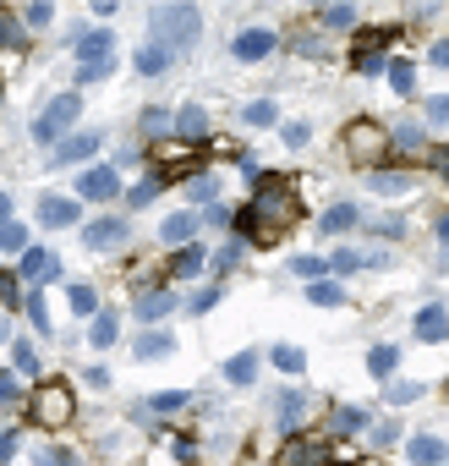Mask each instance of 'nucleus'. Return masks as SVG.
I'll return each mask as SVG.
<instances>
[{
    "instance_id": "32",
    "label": "nucleus",
    "mask_w": 449,
    "mask_h": 466,
    "mask_svg": "<svg viewBox=\"0 0 449 466\" xmlns=\"http://www.w3.org/2000/svg\"><path fill=\"white\" fill-rule=\"evenodd\" d=\"M12 362H17L22 379H34V373H39V351L28 346V340H12Z\"/></svg>"
},
{
    "instance_id": "30",
    "label": "nucleus",
    "mask_w": 449,
    "mask_h": 466,
    "mask_svg": "<svg viewBox=\"0 0 449 466\" xmlns=\"http://www.w3.org/2000/svg\"><path fill=\"white\" fill-rule=\"evenodd\" d=\"M373 423V412H362V407H340L335 412V433H362Z\"/></svg>"
},
{
    "instance_id": "25",
    "label": "nucleus",
    "mask_w": 449,
    "mask_h": 466,
    "mask_svg": "<svg viewBox=\"0 0 449 466\" xmlns=\"http://www.w3.org/2000/svg\"><path fill=\"white\" fill-rule=\"evenodd\" d=\"M170 351H176V335H159L154 329V335L138 340V362H159V357H170Z\"/></svg>"
},
{
    "instance_id": "43",
    "label": "nucleus",
    "mask_w": 449,
    "mask_h": 466,
    "mask_svg": "<svg viewBox=\"0 0 449 466\" xmlns=\"http://www.w3.org/2000/svg\"><path fill=\"white\" fill-rule=\"evenodd\" d=\"M165 193V176H143L138 186H132V203H148V198H159Z\"/></svg>"
},
{
    "instance_id": "23",
    "label": "nucleus",
    "mask_w": 449,
    "mask_h": 466,
    "mask_svg": "<svg viewBox=\"0 0 449 466\" xmlns=\"http://www.w3.org/2000/svg\"><path fill=\"white\" fill-rule=\"evenodd\" d=\"M224 379H231L236 390H247L252 379H258V351H236L231 362H224Z\"/></svg>"
},
{
    "instance_id": "3",
    "label": "nucleus",
    "mask_w": 449,
    "mask_h": 466,
    "mask_svg": "<svg viewBox=\"0 0 449 466\" xmlns=\"http://www.w3.org/2000/svg\"><path fill=\"white\" fill-rule=\"evenodd\" d=\"M83 115V99L77 93H55V99L44 105V115L34 121V143H67V132H72V121Z\"/></svg>"
},
{
    "instance_id": "63",
    "label": "nucleus",
    "mask_w": 449,
    "mask_h": 466,
    "mask_svg": "<svg viewBox=\"0 0 449 466\" xmlns=\"http://www.w3.org/2000/svg\"><path fill=\"white\" fill-rule=\"evenodd\" d=\"M438 236H444V241H449V214H444V220H438Z\"/></svg>"
},
{
    "instance_id": "27",
    "label": "nucleus",
    "mask_w": 449,
    "mask_h": 466,
    "mask_svg": "<svg viewBox=\"0 0 449 466\" xmlns=\"http://www.w3.org/2000/svg\"><path fill=\"white\" fill-rule=\"evenodd\" d=\"M307 302H312V307H340L345 291L335 286V280H307Z\"/></svg>"
},
{
    "instance_id": "14",
    "label": "nucleus",
    "mask_w": 449,
    "mask_h": 466,
    "mask_svg": "<svg viewBox=\"0 0 449 466\" xmlns=\"http://www.w3.org/2000/svg\"><path fill=\"white\" fill-rule=\"evenodd\" d=\"M186 407H192L186 390H159V395L138 400V417H143V412H148V417H170V412H186Z\"/></svg>"
},
{
    "instance_id": "45",
    "label": "nucleus",
    "mask_w": 449,
    "mask_h": 466,
    "mask_svg": "<svg viewBox=\"0 0 449 466\" xmlns=\"http://www.w3.org/2000/svg\"><path fill=\"white\" fill-rule=\"evenodd\" d=\"M170 455H176L181 466H198V445H192L186 433H176V439H170Z\"/></svg>"
},
{
    "instance_id": "49",
    "label": "nucleus",
    "mask_w": 449,
    "mask_h": 466,
    "mask_svg": "<svg viewBox=\"0 0 449 466\" xmlns=\"http://www.w3.org/2000/svg\"><path fill=\"white\" fill-rule=\"evenodd\" d=\"M39 466H83V461H77L72 450H55V445H50V450H39Z\"/></svg>"
},
{
    "instance_id": "12",
    "label": "nucleus",
    "mask_w": 449,
    "mask_h": 466,
    "mask_svg": "<svg viewBox=\"0 0 449 466\" xmlns=\"http://www.w3.org/2000/svg\"><path fill=\"white\" fill-rule=\"evenodd\" d=\"M77 193H83V198H99V203H110V198H121V176H115V170H83Z\"/></svg>"
},
{
    "instance_id": "57",
    "label": "nucleus",
    "mask_w": 449,
    "mask_h": 466,
    "mask_svg": "<svg viewBox=\"0 0 449 466\" xmlns=\"http://www.w3.org/2000/svg\"><path fill=\"white\" fill-rule=\"evenodd\" d=\"M335 269H340V274H351V269H362V253H351V247H345V253H335Z\"/></svg>"
},
{
    "instance_id": "4",
    "label": "nucleus",
    "mask_w": 449,
    "mask_h": 466,
    "mask_svg": "<svg viewBox=\"0 0 449 466\" xmlns=\"http://www.w3.org/2000/svg\"><path fill=\"white\" fill-rule=\"evenodd\" d=\"M72 412H77V400H72L67 384H39V390H34V423H44V428H67Z\"/></svg>"
},
{
    "instance_id": "40",
    "label": "nucleus",
    "mask_w": 449,
    "mask_h": 466,
    "mask_svg": "<svg viewBox=\"0 0 449 466\" xmlns=\"http://www.w3.org/2000/svg\"><path fill=\"white\" fill-rule=\"evenodd\" d=\"M22 307H28V319H34V329H39V335H50V307H44V296H39V291H28V302H22Z\"/></svg>"
},
{
    "instance_id": "8",
    "label": "nucleus",
    "mask_w": 449,
    "mask_h": 466,
    "mask_svg": "<svg viewBox=\"0 0 449 466\" xmlns=\"http://www.w3.org/2000/svg\"><path fill=\"white\" fill-rule=\"evenodd\" d=\"M132 313H138L143 324H159V319H170V313H176V291H165V286H148V291H138Z\"/></svg>"
},
{
    "instance_id": "60",
    "label": "nucleus",
    "mask_w": 449,
    "mask_h": 466,
    "mask_svg": "<svg viewBox=\"0 0 449 466\" xmlns=\"http://www.w3.org/2000/svg\"><path fill=\"white\" fill-rule=\"evenodd\" d=\"M0 225H12V198L0 193Z\"/></svg>"
},
{
    "instance_id": "29",
    "label": "nucleus",
    "mask_w": 449,
    "mask_h": 466,
    "mask_svg": "<svg viewBox=\"0 0 449 466\" xmlns=\"http://www.w3.org/2000/svg\"><path fill=\"white\" fill-rule=\"evenodd\" d=\"M390 88L400 93V99H411V93H416V72H411V60H390Z\"/></svg>"
},
{
    "instance_id": "46",
    "label": "nucleus",
    "mask_w": 449,
    "mask_h": 466,
    "mask_svg": "<svg viewBox=\"0 0 449 466\" xmlns=\"http://www.w3.org/2000/svg\"><path fill=\"white\" fill-rule=\"evenodd\" d=\"M428 121L433 127H449V93H433L428 99Z\"/></svg>"
},
{
    "instance_id": "18",
    "label": "nucleus",
    "mask_w": 449,
    "mask_h": 466,
    "mask_svg": "<svg viewBox=\"0 0 449 466\" xmlns=\"http://www.w3.org/2000/svg\"><path fill=\"white\" fill-rule=\"evenodd\" d=\"M367 193H378V198H406V193H411V176H406V170H367Z\"/></svg>"
},
{
    "instance_id": "17",
    "label": "nucleus",
    "mask_w": 449,
    "mask_h": 466,
    "mask_svg": "<svg viewBox=\"0 0 449 466\" xmlns=\"http://www.w3.org/2000/svg\"><path fill=\"white\" fill-rule=\"evenodd\" d=\"M55 274H60V264L44 253V247H28L22 264H17V280H55Z\"/></svg>"
},
{
    "instance_id": "5",
    "label": "nucleus",
    "mask_w": 449,
    "mask_h": 466,
    "mask_svg": "<svg viewBox=\"0 0 449 466\" xmlns=\"http://www.w3.org/2000/svg\"><path fill=\"white\" fill-rule=\"evenodd\" d=\"M132 241V225L121 220V214H99V220H88L83 225V247L88 253H115V247Z\"/></svg>"
},
{
    "instance_id": "33",
    "label": "nucleus",
    "mask_w": 449,
    "mask_h": 466,
    "mask_svg": "<svg viewBox=\"0 0 449 466\" xmlns=\"http://www.w3.org/2000/svg\"><path fill=\"white\" fill-rule=\"evenodd\" d=\"M274 115H280V110H274V99H252V105L241 110L247 127H274Z\"/></svg>"
},
{
    "instance_id": "1",
    "label": "nucleus",
    "mask_w": 449,
    "mask_h": 466,
    "mask_svg": "<svg viewBox=\"0 0 449 466\" xmlns=\"http://www.w3.org/2000/svg\"><path fill=\"white\" fill-rule=\"evenodd\" d=\"M302 220V203H296V193L285 186L280 176H269V181H258V193H252V203H241V214H236V231H241V241H274V236H285Z\"/></svg>"
},
{
    "instance_id": "31",
    "label": "nucleus",
    "mask_w": 449,
    "mask_h": 466,
    "mask_svg": "<svg viewBox=\"0 0 449 466\" xmlns=\"http://www.w3.org/2000/svg\"><path fill=\"white\" fill-rule=\"evenodd\" d=\"M367 367H373V379H390V373L400 367V351H395V346H373Z\"/></svg>"
},
{
    "instance_id": "28",
    "label": "nucleus",
    "mask_w": 449,
    "mask_h": 466,
    "mask_svg": "<svg viewBox=\"0 0 449 466\" xmlns=\"http://www.w3.org/2000/svg\"><path fill=\"white\" fill-rule=\"evenodd\" d=\"M138 127H143L148 138H165V132L176 127V121H170V110H159V105H148V110L138 115Z\"/></svg>"
},
{
    "instance_id": "6",
    "label": "nucleus",
    "mask_w": 449,
    "mask_h": 466,
    "mask_svg": "<svg viewBox=\"0 0 449 466\" xmlns=\"http://www.w3.org/2000/svg\"><path fill=\"white\" fill-rule=\"evenodd\" d=\"M390 132H383V127H373V121H357V127H351L345 132V154H351V160H362V165H373V160H383V154H390Z\"/></svg>"
},
{
    "instance_id": "52",
    "label": "nucleus",
    "mask_w": 449,
    "mask_h": 466,
    "mask_svg": "<svg viewBox=\"0 0 449 466\" xmlns=\"http://www.w3.org/2000/svg\"><path fill=\"white\" fill-rule=\"evenodd\" d=\"M373 231L378 236H406V220H400V214H383V220H373Z\"/></svg>"
},
{
    "instance_id": "56",
    "label": "nucleus",
    "mask_w": 449,
    "mask_h": 466,
    "mask_svg": "<svg viewBox=\"0 0 449 466\" xmlns=\"http://www.w3.org/2000/svg\"><path fill=\"white\" fill-rule=\"evenodd\" d=\"M395 143H400V148H422V127H400Z\"/></svg>"
},
{
    "instance_id": "54",
    "label": "nucleus",
    "mask_w": 449,
    "mask_h": 466,
    "mask_svg": "<svg viewBox=\"0 0 449 466\" xmlns=\"http://www.w3.org/2000/svg\"><path fill=\"white\" fill-rule=\"evenodd\" d=\"M17 395H22V379H12V373H0V407H12Z\"/></svg>"
},
{
    "instance_id": "37",
    "label": "nucleus",
    "mask_w": 449,
    "mask_h": 466,
    "mask_svg": "<svg viewBox=\"0 0 449 466\" xmlns=\"http://www.w3.org/2000/svg\"><path fill=\"white\" fill-rule=\"evenodd\" d=\"M0 253H28V225H0Z\"/></svg>"
},
{
    "instance_id": "21",
    "label": "nucleus",
    "mask_w": 449,
    "mask_h": 466,
    "mask_svg": "<svg viewBox=\"0 0 449 466\" xmlns=\"http://www.w3.org/2000/svg\"><path fill=\"white\" fill-rule=\"evenodd\" d=\"M192 236H198V214H186V209H181V214H170V220L159 225V241H170V247H181V241L192 247Z\"/></svg>"
},
{
    "instance_id": "44",
    "label": "nucleus",
    "mask_w": 449,
    "mask_h": 466,
    "mask_svg": "<svg viewBox=\"0 0 449 466\" xmlns=\"http://www.w3.org/2000/svg\"><path fill=\"white\" fill-rule=\"evenodd\" d=\"M170 264H176V274H198V269H203V253H198V247H181Z\"/></svg>"
},
{
    "instance_id": "53",
    "label": "nucleus",
    "mask_w": 449,
    "mask_h": 466,
    "mask_svg": "<svg viewBox=\"0 0 449 466\" xmlns=\"http://www.w3.org/2000/svg\"><path fill=\"white\" fill-rule=\"evenodd\" d=\"M214 302H219V286H203V291H198V296H192L186 307H192V313H209V307H214Z\"/></svg>"
},
{
    "instance_id": "62",
    "label": "nucleus",
    "mask_w": 449,
    "mask_h": 466,
    "mask_svg": "<svg viewBox=\"0 0 449 466\" xmlns=\"http://www.w3.org/2000/svg\"><path fill=\"white\" fill-rule=\"evenodd\" d=\"M0 340H12V319H0Z\"/></svg>"
},
{
    "instance_id": "59",
    "label": "nucleus",
    "mask_w": 449,
    "mask_h": 466,
    "mask_svg": "<svg viewBox=\"0 0 449 466\" xmlns=\"http://www.w3.org/2000/svg\"><path fill=\"white\" fill-rule=\"evenodd\" d=\"M428 60H433V67H444V72H449V39H438V44L428 50Z\"/></svg>"
},
{
    "instance_id": "35",
    "label": "nucleus",
    "mask_w": 449,
    "mask_h": 466,
    "mask_svg": "<svg viewBox=\"0 0 449 466\" xmlns=\"http://www.w3.org/2000/svg\"><path fill=\"white\" fill-rule=\"evenodd\" d=\"M214 193H219L214 176H192V181H186V203H214Z\"/></svg>"
},
{
    "instance_id": "38",
    "label": "nucleus",
    "mask_w": 449,
    "mask_h": 466,
    "mask_svg": "<svg viewBox=\"0 0 449 466\" xmlns=\"http://www.w3.org/2000/svg\"><path fill=\"white\" fill-rule=\"evenodd\" d=\"M318 22L324 28H351L357 22V6H318Z\"/></svg>"
},
{
    "instance_id": "13",
    "label": "nucleus",
    "mask_w": 449,
    "mask_h": 466,
    "mask_svg": "<svg viewBox=\"0 0 449 466\" xmlns=\"http://www.w3.org/2000/svg\"><path fill=\"white\" fill-rule=\"evenodd\" d=\"M170 60H176L170 44H159V39L138 44V72H143V77H165V72H170Z\"/></svg>"
},
{
    "instance_id": "61",
    "label": "nucleus",
    "mask_w": 449,
    "mask_h": 466,
    "mask_svg": "<svg viewBox=\"0 0 449 466\" xmlns=\"http://www.w3.org/2000/svg\"><path fill=\"white\" fill-rule=\"evenodd\" d=\"M433 170H449V148H438V154H433Z\"/></svg>"
},
{
    "instance_id": "48",
    "label": "nucleus",
    "mask_w": 449,
    "mask_h": 466,
    "mask_svg": "<svg viewBox=\"0 0 449 466\" xmlns=\"http://www.w3.org/2000/svg\"><path fill=\"white\" fill-rule=\"evenodd\" d=\"M0 302H6V307L22 302V280H17V274H0Z\"/></svg>"
},
{
    "instance_id": "26",
    "label": "nucleus",
    "mask_w": 449,
    "mask_h": 466,
    "mask_svg": "<svg viewBox=\"0 0 449 466\" xmlns=\"http://www.w3.org/2000/svg\"><path fill=\"white\" fill-rule=\"evenodd\" d=\"M176 132H181V138H203V132H209V115H203L198 105H181V110H176Z\"/></svg>"
},
{
    "instance_id": "16",
    "label": "nucleus",
    "mask_w": 449,
    "mask_h": 466,
    "mask_svg": "<svg viewBox=\"0 0 449 466\" xmlns=\"http://www.w3.org/2000/svg\"><path fill=\"white\" fill-rule=\"evenodd\" d=\"M72 44H77V55H83V67H93V60H110L115 34H110V28H93V34H77Z\"/></svg>"
},
{
    "instance_id": "22",
    "label": "nucleus",
    "mask_w": 449,
    "mask_h": 466,
    "mask_svg": "<svg viewBox=\"0 0 449 466\" xmlns=\"http://www.w3.org/2000/svg\"><path fill=\"white\" fill-rule=\"evenodd\" d=\"M307 407H312V400H307L302 390H285V395H280V428H285V433H296L302 417H307Z\"/></svg>"
},
{
    "instance_id": "36",
    "label": "nucleus",
    "mask_w": 449,
    "mask_h": 466,
    "mask_svg": "<svg viewBox=\"0 0 449 466\" xmlns=\"http://www.w3.org/2000/svg\"><path fill=\"white\" fill-rule=\"evenodd\" d=\"M22 17H6V12H0V50H22Z\"/></svg>"
},
{
    "instance_id": "34",
    "label": "nucleus",
    "mask_w": 449,
    "mask_h": 466,
    "mask_svg": "<svg viewBox=\"0 0 449 466\" xmlns=\"http://www.w3.org/2000/svg\"><path fill=\"white\" fill-rule=\"evenodd\" d=\"M67 302H72V313H83V319L99 313V296H93V286H72V291H67Z\"/></svg>"
},
{
    "instance_id": "39",
    "label": "nucleus",
    "mask_w": 449,
    "mask_h": 466,
    "mask_svg": "<svg viewBox=\"0 0 449 466\" xmlns=\"http://www.w3.org/2000/svg\"><path fill=\"white\" fill-rule=\"evenodd\" d=\"M274 367H280V373H302V367H307L302 346H274Z\"/></svg>"
},
{
    "instance_id": "50",
    "label": "nucleus",
    "mask_w": 449,
    "mask_h": 466,
    "mask_svg": "<svg viewBox=\"0 0 449 466\" xmlns=\"http://www.w3.org/2000/svg\"><path fill=\"white\" fill-rule=\"evenodd\" d=\"M280 132H285V143H291V148H302V143L312 138V127H307V121H285Z\"/></svg>"
},
{
    "instance_id": "2",
    "label": "nucleus",
    "mask_w": 449,
    "mask_h": 466,
    "mask_svg": "<svg viewBox=\"0 0 449 466\" xmlns=\"http://www.w3.org/2000/svg\"><path fill=\"white\" fill-rule=\"evenodd\" d=\"M148 22H154L159 44L181 50V44H192V39H198V28H203V12H198V6H148Z\"/></svg>"
},
{
    "instance_id": "47",
    "label": "nucleus",
    "mask_w": 449,
    "mask_h": 466,
    "mask_svg": "<svg viewBox=\"0 0 449 466\" xmlns=\"http://www.w3.org/2000/svg\"><path fill=\"white\" fill-rule=\"evenodd\" d=\"M236 264H241V241H224L214 253V269H236Z\"/></svg>"
},
{
    "instance_id": "55",
    "label": "nucleus",
    "mask_w": 449,
    "mask_h": 466,
    "mask_svg": "<svg viewBox=\"0 0 449 466\" xmlns=\"http://www.w3.org/2000/svg\"><path fill=\"white\" fill-rule=\"evenodd\" d=\"M291 269H296V274H307V280H324V264L307 258V253H302V258H291Z\"/></svg>"
},
{
    "instance_id": "51",
    "label": "nucleus",
    "mask_w": 449,
    "mask_h": 466,
    "mask_svg": "<svg viewBox=\"0 0 449 466\" xmlns=\"http://www.w3.org/2000/svg\"><path fill=\"white\" fill-rule=\"evenodd\" d=\"M115 67L110 60H93V67H77V83H99V77H110Z\"/></svg>"
},
{
    "instance_id": "7",
    "label": "nucleus",
    "mask_w": 449,
    "mask_h": 466,
    "mask_svg": "<svg viewBox=\"0 0 449 466\" xmlns=\"http://www.w3.org/2000/svg\"><path fill=\"white\" fill-rule=\"evenodd\" d=\"M411 335H416V340H428V346L449 340V307H444V302H428L422 313L411 319Z\"/></svg>"
},
{
    "instance_id": "20",
    "label": "nucleus",
    "mask_w": 449,
    "mask_h": 466,
    "mask_svg": "<svg viewBox=\"0 0 449 466\" xmlns=\"http://www.w3.org/2000/svg\"><path fill=\"white\" fill-rule=\"evenodd\" d=\"M357 220H362V209H357V203H335V209L318 214V231H324V236H340V231H351Z\"/></svg>"
},
{
    "instance_id": "11",
    "label": "nucleus",
    "mask_w": 449,
    "mask_h": 466,
    "mask_svg": "<svg viewBox=\"0 0 449 466\" xmlns=\"http://www.w3.org/2000/svg\"><path fill=\"white\" fill-rule=\"evenodd\" d=\"M280 466H329V450L318 439H291L280 450Z\"/></svg>"
},
{
    "instance_id": "10",
    "label": "nucleus",
    "mask_w": 449,
    "mask_h": 466,
    "mask_svg": "<svg viewBox=\"0 0 449 466\" xmlns=\"http://www.w3.org/2000/svg\"><path fill=\"white\" fill-rule=\"evenodd\" d=\"M99 143H105V132H77V138H67V143H55L50 165H83L88 154H99Z\"/></svg>"
},
{
    "instance_id": "58",
    "label": "nucleus",
    "mask_w": 449,
    "mask_h": 466,
    "mask_svg": "<svg viewBox=\"0 0 449 466\" xmlns=\"http://www.w3.org/2000/svg\"><path fill=\"white\" fill-rule=\"evenodd\" d=\"M12 455H17V433H12V428H6V433H0V466H6V461H12Z\"/></svg>"
},
{
    "instance_id": "41",
    "label": "nucleus",
    "mask_w": 449,
    "mask_h": 466,
    "mask_svg": "<svg viewBox=\"0 0 449 466\" xmlns=\"http://www.w3.org/2000/svg\"><path fill=\"white\" fill-rule=\"evenodd\" d=\"M17 17H22V28H44V22H55V6H44V0H34V6H22Z\"/></svg>"
},
{
    "instance_id": "15",
    "label": "nucleus",
    "mask_w": 449,
    "mask_h": 466,
    "mask_svg": "<svg viewBox=\"0 0 449 466\" xmlns=\"http://www.w3.org/2000/svg\"><path fill=\"white\" fill-rule=\"evenodd\" d=\"M406 461L411 466H438V461H449V445L433 439V433H416V439L406 445Z\"/></svg>"
},
{
    "instance_id": "24",
    "label": "nucleus",
    "mask_w": 449,
    "mask_h": 466,
    "mask_svg": "<svg viewBox=\"0 0 449 466\" xmlns=\"http://www.w3.org/2000/svg\"><path fill=\"white\" fill-rule=\"evenodd\" d=\"M115 329H121V324H115V313H110V307H99V313H93V324H88V340L105 351V346H115V340H121Z\"/></svg>"
},
{
    "instance_id": "9",
    "label": "nucleus",
    "mask_w": 449,
    "mask_h": 466,
    "mask_svg": "<svg viewBox=\"0 0 449 466\" xmlns=\"http://www.w3.org/2000/svg\"><path fill=\"white\" fill-rule=\"evenodd\" d=\"M231 55L247 60V67H252V60H264V55H274V28H247V34H236Z\"/></svg>"
},
{
    "instance_id": "42",
    "label": "nucleus",
    "mask_w": 449,
    "mask_h": 466,
    "mask_svg": "<svg viewBox=\"0 0 449 466\" xmlns=\"http://www.w3.org/2000/svg\"><path fill=\"white\" fill-rule=\"evenodd\" d=\"M416 395H422V384H416V379H395V384H390V407H406V400H416Z\"/></svg>"
},
{
    "instance_id": "19",
    "label": "nucleus",
    "mask_w": 449,
    "mask_h": 466,
    "mask_svg": "<svg viewBox=\"0 0 449 466\" xmlns=\"http://www.w3.org/2000/svg\"><path fill=\"white\" fill-rule=\"evenodd\" d=\"M77 214H83V209H77L72 198H44V203H39V220H44L50 231H67V225H77Z\"/></svg>"
}]
</instances>
